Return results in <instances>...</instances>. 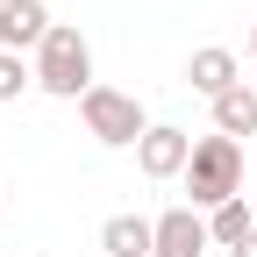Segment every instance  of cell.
<instances>
[{
  "instance_id": "30bf717a",
  "label": "cell",
  "mask_w": 257,
  "mask_h": 257,
  "mask_svg": "<svg viewBox=\"0 0 257 257\" xmlns=\"http://www.w3.org/2000/svg\"><path fill=\"white\" fill-rule=\"evenodd\" d=\"M207 236L236 250V243L250 236V207H243V200H229V207H214V214H207Z\"/></svg>"
},
{
  "instance_id": "3957f363",
  "label": "cell",
  "mask_w": 257,
  "mask_h": 257,
  "mask_svg": "<svg viewBox=\"0 0 257 257\" xmlns=\"http://www.w3.org/2000/svg\"><path fill=\"white\" fill-rule=\"evenodd\" d=\"M79 107H86V128H93V136H100L107 150H128V143H143V136H150V121H143V107H136V93L93 86Z\"/></svg>"
},
{
  "instance_id": "ba28073f",
  "label": "cell",
  "mask_w": 257,
  "mask_h": 257,
  "mask_svg": "<svg viewBox=\"0 0 257 257\" xmlns=\"http://www.w3.org/2000/svg\"><path fill=\"white\" fill-rule=\"evenodd\" d=\"M100 250H107V257H157V221H143V214H114L107 229H100Z\"/></svg>"
},
{
  "instance_id": "5bb4252c",
  "label": "cell",
  "mask_w": 257,
  "mask_h": 257,
  "mask_svg": "<svg viewBox=\"0 0 257 257\" xmlns=\"http://www.w3.org/2000/svg\"><path fill=\"white\" fill-rule=\"evenodd\" d=\"M0 8H8V0H0Z\"/></svg>"
},
{
  "instance_id": "52a82bcc",
  "label": "cell",
  "mask_w": 257,
  "mask_h": 257,
  "mask_svg": "<svg viewBox=\"0 0 257 257\" xmlns=\"http://www.w3.org/2000/svg\"><path fill=\"white\" fill-rule=\"evenodd\" d=\"M200 250H207V221L193 214V207L157 214V257H200Z\"/></svg>"
},
{
  "instance_id": "8992f818",
  "label": "cell",
  "mask_w": 257,
  "mask_h": 257,
  "mask_svg": "<svg viewBox=\"0 0 257 257\" xmlns=\"http://www.w3.org/2000/svg\"><path fill=\"white\" fill-rule=\"evenodd\" d=\"M50 29H57V22L43 15V0H8V8H0V43H8L15 57H22L29 43L43 50V36H50Z\"/></svg>"
},
{
  "instance_id": "4fadbf2b",
  "label": "cell",
  "mask_w": 257,
  "mask_h": 257,
  "mask_svg": "<svg viewBox=\"0 0 257 257\" xmlns=\"http://www.w3.org/2000/svg\"><path fill=\"white\" fill-rule=\"evenodd\" d=\"M250 57H257V22H250Z\"/></svg>"
},
{
  "instance_id": "7a4b0ae2",
  "label": "cell",
  "mask_w": 257,
  "mask_h": 257,
  "mask_svg": "<svg viewBox=\"0 0 257 257\" xmlns=\"http://www.w3.org/2000/svg\"><path fill=\"white\" fill-rule=\"evenodd\" d=\"M36 86L57 93V100H86V93H93V50H86L79 29L57 22L50 36H43V50H36Z\"/></svg>"
},
{
  "instance_id": "5b68a950",
  "label": "cell",
  "mask_w": 257,
  "mask_h": 257,
  "mask_svg": "<svg viewBox=\"0 0 257 257\" xmlns=\"http://www.w3.org/2000/svg\"><path fill=\"white\" fill-rule=\"evenodd\" d=\"M243 64H236V50H221V43H207V50H193V64H186V86L193 93H207V100H221V93H236L243 79Z\"/></svg>"
},
{
  "instance_id": "8fae6325",
  "label": "cell",
  "mask_w": 257,
  "mask_h": 257,
  "mask_svg": "<svg viewBox=\"0 0 257 257\" xmlns=\"http://www.w3.org/2000/svg\"><path fill=\"white\" fill-rule=\"evenodd\" d=\"M29 79H36V64H22L15 50H0V100H22Z\"/></svg>"
},
{
  "instance_id": "7c38bea8",
  "label": "cell",
  "mask_w": 257,
  "mask_h": 257,
  "mask_svg": "<svg viewBox=\"0 0 257 257\" xmlns=\"http://www.w3.org/2000/svg\"><path fill=\"white\" fill-rule=\"evenodd\" d=\"M229 257H257V229H250V236H243V243H236Z\"/></svg>"
},
{
  "instance_id": "6da1fadb",
  "label": "cell",
  "mask_w": 257,
  "mask_h": 257,
  "mask_svg": "<svg viewBox=\"0 0 257 257\" xmlns=\"http://www.w3.org/2000/svg\"><path fill=\"white\" fill-rule=\"evenodd\" d=\"M186 193H193V214H214V207H229L243 200V143L236 136H207V143H193V165H186Z\"/></svg>"
},
{
  "instance_id": "277c9868",
  "label": "cell",
  "mask_w": 257,
  "mask_h": 257,
  "mask_svg": "<svg viewBox=\"0 0 257 257\" xmlns=\"http://www.w3.org/2000/svg\"><path fill=\"white\" fill-rule=\"evenodd\" d=\"M136 165H143V179H186L193 136H186V128H172V121H150V136L136 143Z\"/></svg>"
},
{
  "instance_id": "9c48e42d",
  "label": "cell",
  "mask_w": 257,
  "mask_h": 257,
  "mask_svg": "<svg viewBox=\"0 0 257 257\" xmlns=\"http://www.w3.org/2000/svg\"><path fill=\"white\" fill-rule=\"evenodd\" d=\"M214 128H221V136H257V86H236V93H221V100H214Z\"/></svg>"
}]
</instances>
